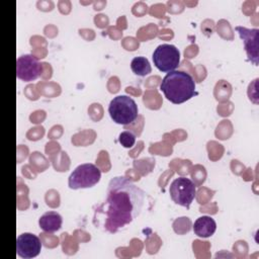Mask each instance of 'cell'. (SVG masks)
Returning <instances> with one entry per match:
<instances>
[{
	"mask_svg": "<svg viewBox=\"0 0 259 259\" xmlns=\"http://www.w3.org/2000/svg\"><path fill=\"white\" fill-rule=\"evenodd\" d=\"M101 178L100 170L91 163L81 164L75 168L68 180V185L71 189L89 188L99 182Z\"/></svg>",
	"mask_w": 259,
	"mask_h": 259,
	"instance_id": "cell-4",
	"label": "cell"
},
{
	"mask_svg": "<svg viewBox=\"0 0 259 259\" xmlns=\"http://www.w3.org/2000/svg\"><path fill=\"white\" fill-rule=\"evenodd\" d=\"M160 90L174 104L183 103L196 94L195 82L192 76L179 70L167 73L160 84Z\"/></svg>",
	"mask_w": 259,
	"mask_h": 259,
	"instance_id": "cell-2",
	"label": "cell"
},
{
	"mask_svg": "<svg viewBox=\"0 0 259 259\" xmlns=\"http://www.w3.org/2000/svg\"><path fill=\"white\" fill-rule=\"evenodd\" d=\"M217 230V224L214 220L208 215H202L198 218L193 225L194 234L200 238H208L214 234Z\"/></svg>",
	"mask_w": 259,
	"mask_h": 259,
	"instance_id": "cell-10",
	"label": "cell"
},
{
	"mask_svg": "<svg viewBox=\"0 0 259 259\" xmlns=\"http://www.w3.org/2000/svg\"><path fill=\"white\" fill-rule=\"evenodd\" d=\"M169 192L171 199L175 203L189 208L195 197L196 188L194 183L189 178L181 176L172 181Z\"/></svg>",
	"mask_w": 259,
	"mask_h": 259,
	"instance_id": "cell-6",
	"label": "cell"
},
{
	"mask_svg": "<svg viewBox=\"0 0 259 259\" xmlns=\"http://www.w3.org/2000/svg\"><path fill=\"white\" fill-rule=\"evenodd\" d=\"M131 69L134 74H136L137 76H141V77L147 76L152 71L150 62L145 57L134 58L131 62Z\"/></svg>",
	"mask_w": 259,
	"mask_h": 259,
	"instance_id": "cell-12",
	"label": "cell"
},
{
	"mask_svg": "<svg viewBox=\"0 0 259 259\" xmlns=\"http://www.w3.org/2000/svg\"><path fill=\"white\" fill-rule=\"evenodd\" d=\"M41 250L39 238L31 233H23L16 239V254L23 259L36 257Z\"/></svg>",
	"mask_w": 259,
	"mask_h": 259,
	"instance_id": "cell-8",
	"label": "cell"
},
{
	"mask_svg": "<svg viewBox=\"0 0 259 259\" xmlns=\"http://www.w3.org/2000/svg\"><path fill=\"white\" fill-rule=\"evenodd\" d=\"M146 193L125 177L112 178L106 199L95 209L94 222L109 233H115L138 218L145 203Z\"/></svg>",
	"mask_w": 259,
	"mask_h": 259,
	"instance_id": "cell-1",
	"label": "cell"
},
{
	"mask_svg": "<svg viewBox=\"0 0 259 259\" xmlns=\"http://www.w3.org/2000/svg\"><path fill=\"white\" fill-rule=\"evenodd\" d=\"M40 70V64L32 55H22L16 61V77L24 82L37 79Z\"/></svg>",
	"mask_w": 259,
	"mask_h": 259,
	"instance_id": "cell-7",
	"label": "cell"
},
{
	"mask_svg": "<svg viewBox=\"0 0 259 259\" xmlns=\"http://www.w3.org/2000/svg\"><path fill=\"white\" fill-rule=\"evenodd\" d=\"M108 112L115 123L127 125L138 117V105L132 97L118 95L110 101Z\"/></svg>",
	"mask_w": 259,
	"mask_h": 259,
	"instance_id": "cell-3",
	"label": "cell"
},
{
	"mask_svg": "<svg viewBox=\"0 0 259 259\" xmlns=\"http://www.w3.org/2000/svg\"><path fill=\"white\" fill-rule=\"evenodd\" d=\"M62 217L56 211H48L44 213L38 220L39 228L47 233H55L59 231L62 227Z\"/></svg>",
	"mask_w": 259,
	"mask_h": 259,
	"instance_id": "cell-11",
	"label": "cell"
},
{
	"mask_svg": "<svg viewBox=\"0 0 259 259\" xmlns=\"http://www.w3.org/2000/svg\"><path fill=\"white\" fill-rule=\"evenodd\" d=\"M118 142L124 148H132L136 143V136L130 131H124L119 134Z\"/></svg>",
	"mask_w": 259,
	"mask_h": 259,
	"instance_id": "cell-13",
	"label": "cell"
},
{
	"mask_svg": "<svg viewBox=\"0 0 259 259\" xmlns=\"http://www.w3.org/2000/svg\"><path fill=\"white\" fill-rule=\"evenodd\" d=\"M236 30L240 37L243 39L244 49L247 53L249 61H251L255 66L258 65V34L259 30L257 28L249 29L243 26H236Z\"/></svg>",
	"mask_w": 259,
	"mask_h": 259,
	"instance_id": "cell-9",
	"label": "cell"
},
{
	"mask_svg": "<svg viewBox=\"0 0 259 259\" xmlns=\"http://www.w3.org/2000/svg\"><path fill=\"white\" fill-rule=\"evenodd\" d=\"M153 62L161 72L174 71L180 63V53L173 45L163 44L157 47L153 53Z\"/></svg>",
	"mask_w": 259,
	"mask_h": 259,
	"instance_id": "cell-5",
	"label": "cell"
}]
</instances>
